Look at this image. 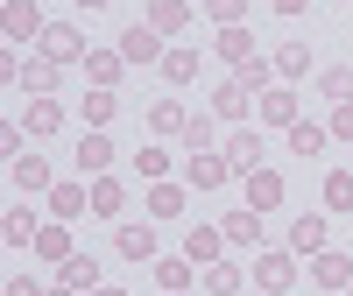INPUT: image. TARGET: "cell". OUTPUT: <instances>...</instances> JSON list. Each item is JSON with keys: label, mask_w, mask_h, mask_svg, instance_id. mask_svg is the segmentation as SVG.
<instances>
[{"label": "cell", "mask_w": 353, "mask_h": 296, "mask_svg": "<svg viewBox=\"0 0 353 296\" xmlns=\"http://www.w3.org/2000/svg\"><path fill=\"white\" fill-rule=\"evenodd\" d=\"M219 156L233 162V176H254V169H261V134H254V127H233V134L219 141Z\"/></svg>", "instance_id": "obj_7"}, {"label": "cell", "mask_w": 353, "mask_h": 296, "mask_svg": "<svg viewBox=\"0 0 353 296\" xmlns=\"http://www.w3.org/2000/svg\"><path fill=\"white\" fill-rule=\"evenodd\" d=\"M290 282H297V254H290V247H254V289L283 296Z\"/></svg>", "instance_id": "obj_1"}, {"label": "cell", "mask_w": 353, "mask_h": 296, "mask_svg": "<svg viewBox=\"0 0 353 296\" xmlns=\"http://www.w3.org/2000/svg\"><path fill=\"white\" fill-rule=\"evenodd\" d=\"M113 113H121V99H113V92H99V85H92V92H85V127H106Z\"/></svg>", "instance_id": "obj_38"}, {"label": "cell", "mask_w": 353, "mask_h": 296, "mask_svg": "<svg viewBox=\"0 0 353 296\" xmlns=\"http://www.w3.org/2000/svg\"><path fill=\"white\" fill-rule=\"evenodd\" d=\"M248 106H254V92H241V78H226L219 92H212V113L233 120V127H248Z\"/></svg>", "instance_id": "obj_21"}, {"label": "cell", "mask_w": 353, "mask_h": 296, "mask_svg": "<svg viewBox=\"0 0 353 296\" xmlns=\"http://www.w3.org/2000/svg\"><path fill=\"white\" fill-rule=\"evenodd\" d=\"M0 28H8V43H14V50H28V43H43V36H50V21H43L36 0H8V8H0Z\"/></svg>", "instance_id": "obj_2"}, {"label": "cell", "mask_w": 353, "mask_h": 296, "mask_svg": "<svg viewBox=\"0 0 353 296\" xmlns=\"http://www.w3.org/2000/svg\"><path fill=\"white\" fill-rule=\"evenodd\" d=\"M134 176H141V184H163V176H170V156H163V148H134Z\"/></svg>", "instance_id": "obj_37"}, {"label": "cell", "mask_w": 353, "mask_h": 296, "mask_svg": "<svg viewBox=\"0 0 353 296\" xmlns=\"http://www.w3.org/2000/svg\"><path fill=\"white\" fill-rule=\"evenodd\" d=\"M241 191H248V204H254V212H276V204H283V176L261 162L254 176H241Z\"/></svg>", "instance_id": "obj_16"}, {"label": "cell", "mask_w": 353, "mask_h": 296, "mask_svg": "<svg viewBox=\"0 0 353 296\" xmlns=\"http://www.w3.org/2000/svg\"><path fill=\"white\" fill-rule=\"evenodd\" d=\"M233 78H241V92H269V85H276V56H254V64H241V71H233Z\"/></svg>", "instance_id": "obj_32"}, {"label": "cell", "mask_w": 353, "mask_h": 296, "mask_svg": "<svg viewBox=\"0 0 353 296\" xmlns=\"http://www.w3.org/2000/svg\"><path fill=\"white\" fill-rule=\"evenodd\" d=\"M149 212H156V219H176V212H184V184H170V176L149 184Z\"/></svg>", "instance_id": "obj_33"}, {"label": "cell", "mask_w": 353, "mask_h": 296, "mask_svg": "<svg viewBox=\"0 0 353 296\" xmlns=\"http://www.w3.org/2000/svg\"><path fill=\"white\" fill-rule=\"evenodd\" d=\"M254 106H261V120H269V127H283V134L304 120V113H297V92H290V85H269V92H261Z\"/></svg>", "instance_id": "obj_11"}, {"label": "cell", "mask_w": 353, "mask_h": 296, "mask_svg": "<svg viewBox=\"0 0 353 296\" xmlns=\"http://www.w3.org/2000/svg\"><path fill=\"white\" fill-rule=\"evenodd\" d=\"M128 212V184L121 176H92V219H121Z\"/></svg>", "instance_id": "obj_20"}, {"label": "cell", "mask_w": 353, "mask_h": 296, "mask_svg": "<svg viewBox=\"0 0 353 296\" xmlns=\"http://www.w3.org/2000/svg\"><path fill=\"white\" fill-rule=\"evenodd\" d=\"M205 14H212L219 28H241V14H248V0H205Z\"/></svg>", "instance_id": "obj_39"}, {"label": "cell", "mask_w": 353, "mask_h": 296, "mask_svg": "<svg viewBox=\"0 0 353 296\" xmlns=\"http://www.w3.org/2000/svg\"><path fill=\"white\" fill-rule=\"evenodd\" d=\"M128 71H134V64H128V56H121V50H92V56H85V78H92V85H99V92H113V85H121Z\"/></svg>", "instance_id": "obj_15"}, {"label": "cell", "mask_w": 353, "mask_h": 296, "mask_svg": "<svg viewBox=\"0 0 353 296\" xmlns=\"http://www.w3.org/2000/svg\"><path fill=\"white\" fill-rule=\"evenodd\" d=\"M78 176H113V141H106V127H85V134H78Z\"/></svg>", "instance_id": "obj_8"}, {"label": "cell", "mask_w": 353, "mask_h": 296, "mask_svg": "<svg viewBox=\"0 0 353 296\" xmlns=\"http://www.w3.org/2000/svg\"><path fill=\"white\" fill-rule=\"evenodd\" d=\"M325 247H332V226H325V212H304V219H290V254H297V261L325 254Z\"/></svg>", "instance_id": "obj_4"}, {"label": "cell", "mask_w": 353, "mask_h": 296, "mask_svg": "<svg viewBox=\"0 0 353 296\" xmlns=\"http://www.w3.org/2000/svg\"><path fill=\"white\" fill-rule=\"evenodd\" d=\"M78 8H113V0H78Z\"/></svg>", "instance_id": "obj_43"}, {"label": "cell", "mask_w": 353, "mask_h": 296, "mask_svg": "<svg viewBox=\"0 0 353 296\" xmlns=\"http://www.w3.org/2000/svg\"><path fill=\"white\" fill-rule=\"evenodd\" d=\"M141 21H149L156 36H184V28H191V0H149Z\"/></svg>", "instance_id": "obj_12"}, {"label": "cell", "mask_w": 353, "mask_h": 296, "mask_svg": "<svg viewBox=\"0 0 353 296\" xmlns=\"http://www.w3.org/2000/svg\"><path fill=\"white\" fill-rule=\"evenodd\" d=\"M269 8H276V14H304L311 0H269Z\"/></svg>", "instance_id": "obj_42"}, {"label": "cell", "mask_w": 353, "mask_h": 296, "mask_svg": "<svg viewBox=\"0 0 353 296\" xmlns=\"http://www.w3.org/2000/svg\"><path fill=\"white\" fill-rule=\"evenodd\" d=\"M205 148H219V113H191L184 127V156H205Z\"/></svg>", "instance_id": "obj_27"}, {"label": "cell", "mask_w": 353, "mask_h": 296, "mask_svg": "<svg viewBox=\"0 0 353 296\" xmlns=\"http://www.w3.org/2000/svg\"><path fill=\"white\" fill-rule=\"evenodd\" d=\"M241 296H248V289H241ZM254 296H261V289H254Z\"/></svg>", "instance_id": "obj_47"}, {"label": "cell", "mask_w": 353, "mask_h": 296, "mask_svg": "<svg viewBox=\"0 0 353 296\" xmlns=\"http://www.w3.org/2000/svg\"><path fill=\"white\" fill-rule=\"evenodd\" d=\"M149 127H156L163 141H184V127H191V113L176 106V99H156V106H149Z\"/></svg>", "instance_id": "obj_24"}, {"label": "cell", "mask_w": 353, "mask_h": 296, "mask_svg": "<svg viewBox=\"0 0 353 296\" xmlns=\"http://www.w3.org/2000/svg\"><path fill=\"white\" fill-rule=\"evenodd\" d=\"M325 296H353V289H325Z\"/></svg>", "instance_id": "obj_46"}, {"label": "cell", "mask_w": 353, "mask_h": 296, "mask_svg": "<svg viewBox=\"0 0 353 296\" xmlns=\"http://www.w3.org/2000/svg\"><path fill=\"white\" fill-rule=\"evenodd\" d=\"M311 71V43H283L276 50V78H304Z\"/></svg>", "instance_id": "obj_35"}, {"label": "cell", "mask_w": 353, "mask_h": 296, "mask_svg": "<svg viewBox=\"0 0 353 296\" xmlns=\"http://www.w3.org/2000/svg\"><path fill=\"white\" fill-rule=\"evenodd\" d=\"M219 247H226V233H219V226H191V233H184V254L198 261V268H212Z\"/></svg>", "instance_id": "obj_22"}, {"label": "cell", "mask_w": 353, "mask_h": 296, "mask_svg": "<svg viewBox=\"0 0 353 296\" xmlns=\"http://www.w3.org/2000/svg\"><path fill=\"white\" fill-rule=\"evenodd\" d=\"M57 275H64V289H78V296H85V289H106L92 254H71V261H57Z\"/></svg>", "instance_id": "obj_23"}, {"label": "cell", "mask_w": 353, "mask_h": 296, "mask_svg": "<svg viewBox=\"0 0 353 296\" xmlns=\"http://www.w3.org/2000/svg\"><path fill=\"white\" fill-rule=\"evenodd\" d=\"M219 233H226V247H261V212H254V204H241V212L219 219Z\"/></svg>", "instance_id": "obj_19"}, {"label": "cell", "mask_w": 353, "mask_h": 296, "mask_svg": "<svg viewBox=\"0 0 353 296\" xmlns=\"http://www.w3.org/2000/svg\"><path fill=\"white\" fill-rule=\"evenodd\" d=\"M8 296H50V289H43L36 275H8Z\"/></svg>", "instance_id": "obj_41"}, {"label": "cell", "mask_w": 353, "mask_h": 296, "mask_svg": "<svg viewBox=\"0 0 353 296\" xmlns=\"http://www.w3.org/2000/svg\"><path fill=\"white\" fill-rule=\"evenodd\" d=\"M43 204H50V219H64V226H71V219L92 212V191H85V184H50V198H43Z\"/></svg>", "instance_id": "obj_13"}, {"label": "cell", "mask_w": 353, "mask_h": 296, "mask_svg": "<svg viewBox=\"0 0 353 296\" xmlns=\"http://www.w3.org/2000/svg\"><path fill=\"white\" fill-rule=\"evenodd\" d=\"M113 50H121L128 64H163V56H170V50H163V36H156L149 21H134V28H121V43H113Z\"/></svg>", "instance_id": "obj_6"}, {"label": "cell", "mask_w": 353, "mask_h": 296, "mask_svg": "<svg viewBox=\"0 0 353 296\" xmlns=\"http://www.w3.org/2000/svg\"><path fill=\"white\" fill-rule=\"evenodd\" d=\"M156 71H163L170 85H191V78H198V50H170V56H163Z\"/></svg>", "instance_id": "obj_34"}, {"label": "cell", "mask_w": 353, "mask_h": 296, "mask_svg": "<svg viewBox=\"0 0 353 296\" xmlns=\"http://www.w3.org/2000/svg\"><path fill=\"white\" fill-rule=\"evenodd\" d=\"M205 296H241V261H212V268L198 275Z\"/></svg>", "instance_id": "obj_26"}, {"label": "cell", "mask_w": 353, "mask_h": 296, "mask_svg": "<svg viewBox=\"0 0 353 296\" xmlns=\"http://www.w3.org/2000/svg\"><path fill=\"white\" fill-rule=\"evenodd\" d=\"M92 296H128V289H92Z\"/></svg>", "instance_id": "obj_45"}, {"label": "cell", "mask_w": 353, "mask_h": 296, "mask_svg": "<svg viewBox=\"0 0 353 296\" xmlns=\"http://www.w3.org/2000/svg\"><path fill=\"white\" fill-rule=\"evenodd\" d=\"M57 85H64V64H50V56H28L14 92H28V99H57Z\"/></svg>", "instance_id": "obj_9"}, {"label": "cell", "mask_w": 353, "mask_h": 296, "mask_svg": "<svg viewBox=\"0 0 353 296\" xmlns=\"http://www.w3.org/2000/svg\"><path fill=\"white\" fill-rule=\"evenodd\" d=\"M113 254L121 261H156V226H113Z\"/></svg>", "instance_id": "obj_18"}, {"label": "cell", "mask_w": 353, "mask_h": 296, "mask_svg": "<svg viewBox=\"0 0 353 296\" xmlns=\"http://www.w3.org/2000/svg\"><path fill=\"white\" fill-rule=\"evenodd\" d=\"M8 169H14V191H21V198H50V184H57V176H50V162L36 156V148H28V156H14Z\"/></svg>", "instance_id": "obj_10"}, {"label": "cell", "mask_w": 353, "mask_h": 296, "mask_svg": "<svg viewBox=\"0 0 353 296\" xmlns=\"http://www.w3.org/2000/svg\"><path fill=\"white\" fill-rule=\"evenodd\" d=\"M318 99H332V106H353V64H332V71H318Z\"/></svg>", "instance_id": "obj_28"}, {"label": "cell", "mask_w": 353, "mask_h": 296, "mask_svg": "<svg viewBox=\"0 0 353 296\" xmlns=\"http://www.w3.org/2000/svg\"><path fill=\"white\" fill-rule=\"evenodd\" d=\"M64 127V99H28V134H57Z\"/></svg>", "instance_id": "obj_31"}, {"label": "cell", "mask_w": 353, "mask_h": 296, "mask_svg": "<svg viewBox=\"0 0 353 296\" xmlns=\"http://www.w3.org/2000/svg\"><path fill=\"white\" fill-rule=\"evenodd\" d=\"M36 56H50V64H85V56H92V43H85L78 21H50V36L36 43Z\"/></svg>", "instance_id": "obj_3"}, {"label": "cell", "mask_w": 353, "mask_h": 296, "mask_svg": "<svg viewBox=\"0 0 353 296\" xmlns=\"http://www.w3.org/2000/svg\"><path fill=\"white\" fill-rule=\"evenodd\" d=\"M184 184H191V191H219V184H233V162L219 156V148H205V156H184Z\"/></svg>", "instance_id": "obj_5"}, {"label": "cell", "mask_w": 353, "mask_h": 296, "mask_svg": "<svg viewBox=\"0 0 353 296\" xmlns=\"http://www.w3.org/2000/svg\"><path fill=\"white\" fill-rule=\"evenodd\" d=\"M36 233H43L36 204H14V212H8V247H36Z\"/></svg>", "instance_id": "obj_29"}, {"label": "cell", "mask_w": 353, "mask_h": 296, "mask_svg": "<svg viewBox=\"0 0 353 296\" xmlns=\"http://www.w3.org/2000/svg\"><path fill=\"white\" fill-rule=\"evenodd\" d=\"M311 282H325V289H353V254H339V247L311 254Z\"/></svg>", "instance_id": "obj_14"}, {"label": "cell", "mask_w": 353, "mask_h": 296, "mask_svg": "<svg viewBox=\"0 0 353 296\" xmlns=\"http://www.w3.org/2000/svg\"><path fill=\"white\" fill-rule=\"evenodd\" d=\"M332 141H353V106H332Z\"/></svg>", "instance_id": "obj_40"}, {"label": "cell", "mask_w": 353, "mask_h": 296, "mask_svg": "<svg viewBox=\"0 0 353 296\" xmlns=\"http://www.w3.org/2000/svg\"><path fill=\"white\" fill-rule=\"evenodd\" d=\"M325 212H353V169H332L325 176Z\"/></svg>", "instance_id": "obj_36"}, {"label": "cell", "mask_w": 353, "mask_h": 296, "mask_svg": "<svg viewBox=\"0 0 353 296\" xmlns=\"http://www.w3.org/2000/svg\"><path fill=\"white\" fill-rule=\"evenodd\" d=\"M50 296H78V289H64V282H57V289H50Z\"/></svg>", "instance_id": "obj_44"}, {"label": "cell", "mask_w": 353, "mask_h": 296, "mask_svg": "<svg viewBox=\"0 0 353 296\" xmlns=\"http://www.w3.org/2000/svg\"><path fill=\"white\" fill-rule=\"evenodd\" d=\"M325 141H332V127H318V120H297V127H290V156H325Z\"/></svg>", "instance_id": "obj_25"}, {"label": "cell", "mask_w": 353, "mask_h": 296, "mask_svg": "<svg viewBox=\"0 0 353 296\" xmlns=\"http://www.w3.org/2000/svg\"><path fill=\"white\" fill-rule=\"evenodd\" d=\"M212 56H219V64H233V71H241V64H254V36H248V28H219V36H212Z\"/></svg>", "instance_id": "obj_17"}, {"label": "cell", "mask_w": 353, "mask_h": 296, "mask_svg": "<svg viewBox=\"0 0 353 296\" xmlns=\"http://www.w3.org/2000/svg\"><path fill=\"white\" fill-rule=\"evenodd\" d=\"M36 254H43V261H71V254H78L71 233H64V219H50V226L36 233Z\"/></svg>", "instance_id": "obj_30"}]
</instances>
